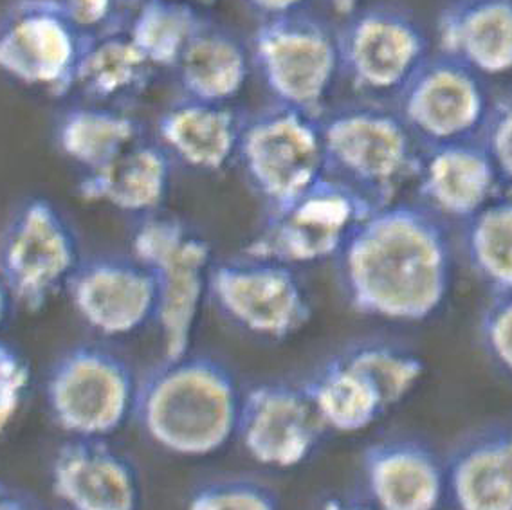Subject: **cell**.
Returning <instances> with one entry per match:
<instances>
[{"instance_id":"6da1fadb","label":"cell","mask_w":512,"mask_h":510,"mask_svg":"<svg viewBox=\"0 0 512 510\" xmlns=\"http://www.w3.org/2000/svg\"><path fill=\"white\" fill-rule=\"evenodd\" d=\"M348 307L390 323L439 314L455 276L448 222L421 202L395 201L357 226L332 260Z\"/></svg>"},{"instance_id":"7a4b0ae2","label":"cell","mask_w":512,"mask_h":510,"mask_svg":"<svg viewBox=\"0 0 512 510\" xmlns=\"http://www.w3.org/2000/svg\"><path fill=\"white\" fill-rule=\"evenodd\" d=\"M242 388L224 361L208 354L166 359L139 377L132 419L170 455L206 458L237 433Z\"/></svg>"},{"instance_id":"3957f363","label":"cell","mask_w":512,"mask_h":510,"mask_svg":"<svg viewBox=\"0 0 512 510\" xmlns=\"http://www.w3.org/2000/svg\"><path fill=\"white\" fill-rule=\"evenodd\" d=\"M325 175L375 210L397 201L417 174L421 146L392 103L361 100L321 114Z\"/></svg>"},{"instance_id":"277c9868","label":"cell","mask_w":512,"mask_h":510,"mask_svg":"<svg viewBox=\"0 0 512 510\" xmlns=\"http://www.w3.org/2000/svg\"><path fill=\"white\" fill-rule=\"evenodd\" d=\"M130 253L156 283V323L163 357L192 352L202 303L208 300L213 251L197 229L177 217L148 215L132 231Z\"/></svg>"},{"instance_id":"5b68a950","label":"cell","mask_w":512,"mask_h":510,"mask_svg":"<svg viewBox=\"0 0 512 510\" xmlns=\"http://www.w3.org/2000/svg\"><path fill=\"white\" fill-rule=\"evenodd\" d=\"M251 64L273 103L321 116L341 78L338 29L298 11L260 20L249 42Z\"/></svg>"},{"instance_id":"8992f818","label":"cell","mask_w":512,"mask_h":510,"mask_svg":"<svg viewBox=\"0 0 512 510\" xmlns=\"http://www.w3.org/2000/svg\"><path fill=\"white\" fill-rule=\"evenodd\" d=\"M138 381L130 363L116 350L100 343H78L49 368L47 410L69 437L109 438L132 417Z\"/></svg>"},{"instance_id":"52a82bcc","label":"cell","mask_w":512,"mask_h":510,"mask_svg":"<svg viewBox=\"0 0 512 510\" xmlns=\"http://www.w3.org/2000/svg\"><path fill=\"white\" fill-rule=\"evenodd\" d=\"M80 240L64 211L46 197L20 201L0 228V276L15 305L46 309L82 262Z\"/></svg>"},{"instance_id":"ba28073f","label":"cell","mask_w":512,"mask_h":510,"mask_svg":"<svg viewBox=\"0 0 512 510\" xmlns=\"http://www.w3.org/2000/svg\"><path fill=\"white\" fill-rule=\"evenodd\" d=\"M237 163L266 210L285 206L325 175L321 116L280 103L247 114Z\"/></svg>"},{"instance_id":"9c48e42d","label":"cell","mask_w":512,"mask_h":510,"mask_svg":"<svg viewBox=\"0 0 512 510\" xmlns=\"http://www.w3.org/2000/svg\"><path fill=\"white\" fill-rule=\"evenodd\" d=\"M208 300L233 327L266 341H287L312 318L296 267L247 253L213 262Z\"/></svg>"},{"instance_id":"30bf717a","label":"cell","mask_w":512,"mask_h":510,"mask_svg":"<svg viewBox=\"0 0 512 510\" xmlns=\"http://www.w3.org/2000/svg\"><path fill=\"white\" fill-rule=\"evenodd\" d=\"M60 0H10L0 11V73L51 98L73 94L92 42Z\"/></svg>"},{"instance_id":"8fae6325","label":"cell","mask_w":512,"mask_h":510,"mask_svg":"<svg viewBox=\"0 0 512 510\" xmlns=\"http://www.w3.org/2000/svg\"><path fill=\"white\" fill-rule=\"evenodd\" d=\"M374 211L352 188L323 175L285 206L266 210L244 253L291 267L334 260L352 231Z\"/></svg>"},{"instance_id":"7c38bea8","label":"cell","mask_w":512,"mask_h":510,"mask_svg":"<svg viewBox=\"0 0 512 510\" xmlns=\"http://www.w3.org/2000/svg\"><path fill=\"white\" fill-rule=\"evenodd\" d=\"M336 29L341 78L363 100L392 103L431 55L419 19L395 4L359 8Z\"/></svg>"},{"instance_id":"4fadbf2b","label":"cell","mask_w":512,"mask_h":510,"mask_svg":"<svg viewBox=\"0 0 512 510\" xmlns=\"http://www.w3.org/2000/svg\"><path fill=\"white\" fill-rule=\"evenodd\" d=\"M489 103L484 78L442 53L428 56L392 101L421 148L478 137Z\"/></svg>"},{"instance_id":"5bb4252c","label":"cell","mask_w":512,"mask_h":510,"mask_svg":"<svg viewBox=\"0 0 512 510\" xmlns=\"http://www.w3.org/2000/svg\"><path fill=\"white\" fill-rule=\"evenodd\" d=\"M327 431L303 383L273 379L242 392L235 437L256 464L296 469L311 460Z\"/></svg>"},{"instance_id":"9a60e30c","label":"cell","mask_w":512,"mask_h":510,"mask_svg":"<svg viewBox=\"0 0 512 510\" xmlns=\"http://www.w3.org/2000/svg\"><path fill=\"white\" fill-rule=\"evenodd\" d=\"M65 294L78 318L103 337L136 334L156 318V283L132 253L82 258Z\"/></svg>"},{"instance_id":"2e32d148","label":"cell","mask_w":512,"mask_h":510,"mask_svg":"<svg viewBox=\"0 0 512 510\" xmlns=\"http://www.w3.org/2000/svg\"><path fill=\"white\" fill-rule=\"evenodd\" d=\"M51 489L67 510H141L134 462L107 438L69 437L51 460Z\"/></svg>"},{"instance_id":"e0dca14e","label":"cell","mask_w":512,"mask_h":510,"mask_svg":"<svg viewBox=\"0 0 512 510\" xmlns=\"http://www.w3.org/2000/svg\"><path fill=\"white\" fill-rule=\"evenodd\" d=\"M359 469L377 510H439L448 498L446 462L421 438H379L363 449Z\"/></svg>"},{"instance_id":"ac0fdd59","label":"cell","mask_w":512,"mask_h":510,"mask_svg":"<svg viewBox=\"0 0 512 510\" xmlns=\"http://www.w3.org/2000/svg\"><path fill=\"white\" fill-rule=\"evenodd\" d=\"M413 183L417 202L448 224H464L503 192L478 137L421 148Z\"/></svg>"},{"instance_id":"d6986e66","label":"cell","mask_w":512,"mask_h":510,"mask_svg":"<svg viewBox=\"0 0 512 510\" xmlns=\"http://www.w3.org/2000/svg\"><path fill=\"white\" fill-rule=\"evenodd\" d=\"M247 114L231 103L179 96L156 123V141L174 163L201 174H219L237 161Z\"/></svg>"},{"instance_id":"ffe728a7","label":"cell","mask_w":512,"mask_h":510,"mask_svg":"<svg viewBox=\"0 0 512 510\" xmlns=\"http://www.w3.org/2000/svg\"><path fill=\"white\" fill-rule=\"evenodd\" d=\"M444 462L455 510H512V420L467 433Z\"/></svg>"},{"instance_id":"44dd1931","label":"cell","mask_w":512,"mask_h":510,"mask_svg":"<svg viewBox=\"0 0 512 510\" xmlns=\"http://www.w3.org/2000/svg\"><path fill=\"white\" fill-rule=\"evenodd\" d=\"M174 164L163 146L143 137L109 164L82 174L78 195L85 202L103 204L143 219L165 204Z\"/></svg>"},{"instance_id":"7402d4cb","label":"cell","mask_w":512,"mask_h":510,"mask_svg":"<svg viewBox=\"0 0 512 510\" xmlns=\"http://www.w3.org/2000/svg\"><path fill=\"white\" fill-rule=\"evenodd\" d=\"M439 53L487 76L512 73V0H451L437 19Z\"/></svg>"},{"instance_id":"603a6c76","label":"cell","mask_w":512,"mask_h":510,"mask_svg":"<svg viewBox=\"0 0 512 510\" xmlns=\"http://www.w3.org/2000/svg\"><path fill=\"white\" fill-rule=\"evenodd\" d=\"M251 71L249 44L211 19L186 47L174 69L181 96L211 103L235 100L244 91Z\"/></svg>"},{"instance_id":"cb8c5ba5","label":"cell","mask_w":512,"mask_h":510,"mask_svg":"<svg viewBox=\"0 0 512 510\" xmlns=\"http://www.w3.org/2000/svg\"><path fill=\"white\" fill-rule=\"evenodd\" d=\"M143 137V123L127 109L91 101L65 107L53 125L56 150L82 174L109 164Z\"/></svg>"},{"instance_id":"d4e9b609","label":"cell","mask_w":512,"mask_h":510,"mask_svg":"<svg viewBox=\"0 0 512 510\" xmlns=\"http://www.w3.org/2000/svg\"><path fill=\"white\" fill-rule=\"evenodd\" d=\"M303 386L329 431L361 433L388 413L374 381L341 350L323 361Z\"/></svg>"},{"instance_id":"484cf974","label":"cell","mask_w":512,"mask_h":510,"mask_svg":"<svg viewBox=\"0 0 512 510\" xmlns=\"http://www.w3.org/2000/svg\"><path fill=\"white\" fill-rule=\"evenodd\" d=\"M157 69L128 37L127 31L92 38L76 74L74 92L83 101L127 109L147 92Z\"/></svg>"},{"instance_id":"4316f807","label":"cell","mask_w":512,"mask_h":510,"mask_svg":"<svg viewBox=\"0 0 512 510\" xmlns=\"http://www.w3.org/2000/svg\"><path fill=\"white\" fill-rule=\"evenodd\" d=\"M460 251L489 296L512 291V193H500L460 224Z\"/></svg>"},{"instance_id":"83f0119b","label":"cell","mask_w":512,"mask_h":510,"mask_svg":"<svg viewBox=\"0 0 512 510\" xmlns=\"http://www.w3.org/2000/svg\"><path fill=\"white\" fill-rule=\"evenodd\" d=\"M206 20L199 6L190 2L139 0L128 20L127 33L157 71H174Z\"/></svg>"},{"instance_id":"f1b7e54d","label":"cell","mask_w":512,"mask_h":510,"mask_svg":"<svg viewBox=\"0 0 512 510\" xmlns=\"http://www.w3.org/2000/svg\"><path fill=\"white\" fill-rule=\"evenodd\" d=\"M341 352L374 381L388 411L410 397L426 372V363L415 350L390 339H359Z\"/></svg>"},{"instance_id":"f546056e","label":"cell","mask_w":512,"mask_h":510,"mask_svg":"<svg viewBox=\"0 0 512 510\" xmlns=\"http://www.w3.org/2000/svg\"><path fill=\"white\" fill-rule=\"evenodd\" d=\"M186 510H282L278 492L251 476L224 474L202 480L188 492Z\"/></svg>"},{"instance_id":"4dcf8cb0","label":"cell","mask_w":512,"mask_h":510,"mask_svg":"<svg viewBox=\"0 0 512 510\" xmlns=\"http://www.w3.org/2000/svg\"><path fill=\"white\" fill-rule=\"evenodd\" d=\"M478 139L493 163L503 192L512 193V91L491 98Z\"/></svg>"},{"instance_id":"1f68e13d","label":"cell","mask_w":512,"mask_h":510,"mask_svg":"<svg viewBox=\"0 0 512 510\" xmlns=\"http://www.w3.org/2000/svg\"><path fill=\"white\" fill-rule=\"evenodd\" d=\"M478 341L485 357L512 377V291L489 296L478 318Z\"/></svg>"},{"instance_id":"d6a6232c","label":"cell","mask_w":512,"mask_h":510,"mask_svg":"<svg viewBox=\"0 0 512 510\" xmlns=\"http://www.w3.org/2000/svg\"><path fill=\"white\" fill-rule=\"evenodd\" d=\"M31 388V366L19 348L0 339V435L17 419Z\"/></svg>"},{"instance_id":"836d02e7","label":"cell","mask_w":512,"mask_h":510,"mask_svg":"<svg viewBox=\"0 0 512 510\" xmlns=\"http://www.w3.org/2000/svg\"><path fill=\"white\" fill-rule=\"evenodd\" d=\"M67 15L91 37L127 31L139 0H60Z\"/></svg>"},{"instance_id":"e575fe53","label":"cell","mask_w":512,"mask_h":510,"mask_svg":"<svg viewBox=\"0 0 512 510\" xmlns=\"http://www.w3.org/2000/svg\"><path fill=\"white\" fill-rule=\"evenodd\" d=\"M247 8L255 11L262 20L284 17L291 13L307 10L312 0H242Z\"/></svg>"},{"instance_id":"d590c367","label":"cell","mask_w":512,"mask_h":510,"mask_svg":"<svg viewBox=\"0 0 512 510\" xmlns=\"http://www.w3.org/2000/svg\"><path fill=\"white\" fill-rule=\"evenodd\" d=\"M316 510H377L365 494L359 492H330L318 503Z\"/></svg>"},{"instance_id":"8d00e7d4","label":"cell","mask_w":512,"mask_h":510,"mask_svg":"<svg viewBox=\"0 0 512 510\" xmlns=\"http://www.w3.org/2000/svg\"><path fill=\"white\" fill-rule=\"evenodd\" d=\"M0 510H47L37 500L0 478Z\"/></svg>"},{"instance_id":"74e56055","label":"cell","mask_w":512,"mask_h":510,"mask_svg":"<svg viewBox=\"0 0 512 510\" xmlns=\"http://www.w3.org/2000/svg\"><path fill=\"white\" fill-rule=\"evenodd\" d=\"M15 307H17V305H15L13 296H11L10 289H8V285H6V282H4L2 276H0V330L6 327V323H8L11 312H13Z\"/></svg>"},{"instance_id":"f35d334b","label":"cell","mask_w":512,"mask_h":510,"mask_svg":"<svg viewBox=\"0 0 512 510\" xmlns=\"http://www.w3.org/2000/svg\"><path fill=\"white\" fill-rule=\"evenodd\" d=\"M330 10L339 19H347L354 11L361 8V0H327Z\"/></svg>"},{"instance_id":"ab89813d","label":"cell","mask_w":512,"mask_h":510,"mask_svg":"<svg viewBox=\"0 0 512 510\" xmlns=\"http://www.w3.org/2000/svg\"><path fill=\"white\" fill-rule=\"evenodd\" d=\"M183 2H190L195 6H206V4H213V0H183Z\"/></svg>"}]
</instances>
